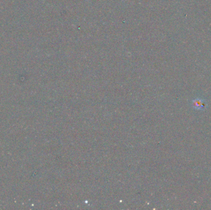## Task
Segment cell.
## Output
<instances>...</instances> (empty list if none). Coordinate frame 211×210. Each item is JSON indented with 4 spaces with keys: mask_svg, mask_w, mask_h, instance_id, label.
<instances>
[{
    "mask_svg": "<svg viewBox=\"0 0 211 210\" xmlns=\"http://www.w3.org/2000/svg\"><path fill=\"white\" fill-rule=\"evenodd\" d=\"M207 103L206 101L201 99H196L192 101L193 107L197 110H204L207 107Z\"/></svg>",
    "mask_w": 211,
    "mask_h": 210,
    "instance_id": "cell-1",
    "label": "cell"
}]
</instances>
